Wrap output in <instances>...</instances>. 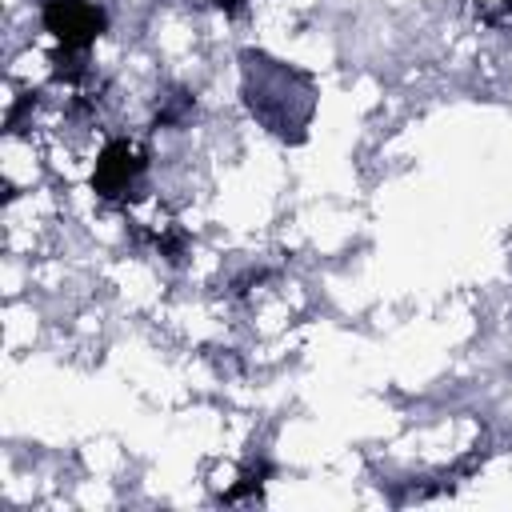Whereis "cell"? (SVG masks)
<instances>
[{
	"mask_svg": "<svg viewBox=\"0 0 512 512\" xmlns=\"http://www.w3.org/2000/svg\"><path fill=\"white\" fill-rule=\"evenodd\" d=\"M144 168H148V148L140 140H128V136L108 140L92 168V192L100 200H116L128 208L132 200H140L136 184H140Z\"/></svg>",
	"mask_w": 512,
	"mask_h": 512,
	"instance_id": "6da1fadb",
	"label": "cell"
},
{
	"mask_svg": "<svg viewBox=\"0 0 512 512\" xmlns=\"http://www.w3.org/2000/svg\"><path fill=\"white\" fill-rule=\"evenodd\" d=\"M108 16L92 0H44V28L56 36L64 56H80L96 44Z\"/></svg>",
	"mask_w": 512,
	"mask_h": 512,
	"instance_id": "7a4b0ae2",
	"label": "cell"
},
{
	"mask_svg": "<svg viewBox=\"0 0 512 512\" xmlns=\"http://www.w3.org/2000/svg\"><path fill=\"white\" fill-rule=\"evenodd\" d=\"M212 4H216L220 12H228V16H236V12L244 8V0H212Z\"/></svg>",
	"mask_w": 512,
	"mask_h": 512,
	"instance_id": "3957f363",
	"label": "cell"
},
{
	"mask_svg": "<svg viewBox=\"0 0 512 512\" xmlns=\"http://www.w3.org/2000/svg\"><path fill=\"white\" fill-rule=\"evenodd\" d=\"M508 4H512V0H508Z\"/></svg>",
	"mask_w": 512,
	"mask_h": 512,
	"instance_id": "277c9868",
	"label": "cell"
}]
</instances>
